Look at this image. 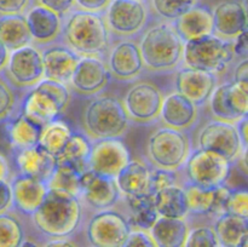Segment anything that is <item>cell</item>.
<instances>
[{
    "label": "cell",
    "instance_id": "cell-24",
    "mask_svg": "<svg viewBox=\"0 0 248 247\" xmlns=\"http://www.w3.org/2000/svg\"><path fill=\"white\" fill-rule=\"evenodd\" d=\"M116 185L121 196H144L150 193L152 166L140 159L131 157L125 167L116 174Z\"/></svg>",
    "mask_w": 248,
    "mask_h": 247
},
{
    "label": "cell",
    "instance_id": "cell-55",
    "mask_svg": "<svg viewBox=\"0 0 248 247\" xmlns=\"http://www.w3.org/2000/svg\"><path fill=\"white\" fill-rule=\"evenodd\" d=\"M45 246H77V241H73L70 237H53V239H46Z\"/></svg>",
    "mask_w": 248,
    "mask_h": 247
},
{
    "label": "cell",
    "instance_id": "cell-28",
    "mask_svg": "<svg viewBox=\"0 0 248 247\" xmlns=\"http://www.w3.org/2000/svg\"><path fill=\"white\" fill-rule=\"evenodd\" d=\"M189 228L186 218L159 216L149 232L156 247H184Z\"/></svg>",
    "mask_w": 248,
    "mask_h": 247
},
{
    "label": "cell",
    "instance_id": "cell-33",
    "mask_svg": "<svg viewBox=\"0 0 248 247\" xmlns=\"http://www.w3.org/2000/svg\"><path fill=\"white\" fill-rule=\"evenodd\" d=\"M72 132V126L63 119L57 118L41 128L38 144L57 157L69 139Z\"/></svg>",
    "mask_w": 248,
    "mask_h": 247
},
{
    "label": "cell",
    "instance_id": "cell-47",
    "mask_svg": "<svg viewBox=\"0 0 248 247\" xmlns=\"http://www.w3.org/2000/svg\"><path fill=\"white\" fill-rule=\"evenodd\" d=\"M34 2L52 10L62 18L75 9V0H34Z\"/></svg>",
    "mask_w": 248,
    "mask_h": 247
},
{
    "label": "cell",
    "instance_id": "cell-9",
    "mask_svg": "<svg viewBox=\"0 0 248 247\" xmlns=\"http://www.w3.org/2000/svg\"><path fill=\"white\" fill-rule=\"evenodd\" d=\"M1 74L17 91L29 90L35 86L44 77L40 46L31 43L10 51L9 60Z\"/></svg>",
    "mask_w": 248,
    "mask_h": 247
},
{
    "label": "cell",
    "instance_id": "cell-54",
    "mask_svg": "<svg viewBox=\"0 0 248 247\" xmlns=\"http://www.w3.org/2000/svg\"><path fill=\"white\" fill-rule=\"evenodd\" d=\"M236 128L237 132H239L240 138H241V142L244 144V147L248 149V118L247 115L244 118L240 119L239 121H236Z\"/></svg>",
    "mask_w": 248,
    "mask_h": 247
},
{
    "label": "cell",
    "instance_id": "cell-52",
    "mask_svg": "<svg viewBox=\"0 0 248 247\" xmlns=\"http://www.w3.org/2000/svg\"><path fill=\"white\" fill-rule=\"evenodd\" d=\"M12 210V190L10 182H0V213Z\"/></svg>",
    "mask_w": 248,
    "mask_h": 247
},
{
    "label": "cell",
    "instance_id": "cell-34",
    "mask_svg": "<svg viewBox=\"0 0 248 247\" xmlns=\"http://www.w3.org/2000/svg\"><path fill=\"white\" fill-rule=\"evenodd\" d=\"M47 186L48 189L67 191L79 198L81 191V173L67 162H57L52 174L47 179Z\"/></svg>",
    "mask_w": 248,
    "mask_h": 247
},
{
    "label": "cell",
    "instance_id": "cell-11",
    "mask_svg": "<svg viewBox=\"0 0 248 247\" xmlns=\"http://www.w3.org/2000/svg\"><path fill=\"white\" fill-rule=\"evenodd\" d=\"M195 148L217 153L232 165H235L244 150H247L242 144L236 124L224 123L216 119L208 121L200 128Z\"/></svg>",
    "mask_w": 248,
    "mask_h": 247
},
{
    "label": "cell",
    "instance_id": "cell-27",
    "mask_svg": "<svg viewBox=\"0 0 248 247\" xmlns=\"http://www.w3.org/2000/svg\"><path fill=\"white\" fill-rule=\"evenodd\" d=\"M213 228L220 247H246L248 241V217L225 212L215 218Z\"/></svg>",
    "mask_w": 248,
    "mask_h": 247
},
{
    "label": "cell",
    "instance_id": "cell-12",
    "mask_svg": "<svg viewBox=\"0 0 248 247\" xmlns=\"http://www.w3.org/2000/svg\"><path fill=\"white\" fill-rule=\"evenodd\" d=\"M164 92L152 81H137L126 91L123 103L131 123L149 125L160 116Z\"/></svg>",
    "mask_w": 248,
    "mask_h": 247
},
{
    "label": "cell",
    "instance_id": "cell-36",
    "mask_svg": "<svg viewBox=\"0 0 248 247\" xmlns=\"http://www.w3.org/2000/svg\"><path fill=\"white\" fill-rule=\"evenodd\" d=\"M27 236L26 228L11 210L0 213V247H21Z\"/></svg>",
    "mask_w": 248,
    "mask_h": 247
},
{
    "label": "cell",
    "instance_id": "cell-4",
    "mask_svg": "<svg viewBox=\"0 0 248 247\" xmlns=\"http://www.w3.org/2000/svg\"><path fill=\"white\" fill-rule=\"evenodd\" d=\"M130 125L123 99L114 94L101 93L92 97L81 114V131L91 140L121 138Z\"/></svg>",
    "mask_w": 248,
    "mask_h": 247
},
{
    "label": "cell",
    "instance_id": "cell-6",
    "mask_svg": "<svg viewBox=\"0 0 248 247\" xmlns=\"http://www.w3.org/2000/svg\"><path fill=\"white\" fill-rule=\"evenodd\" d=\"M232 41L216 34L184 41L182 65L220 74L234 62Z\"/></svg>",
    "mask_w": 248,
    "mask_h": 247
},
{
    "label": "cell",
    "instance_id": "cell-7",
    "mask_svg": "<svg viewBox=\"0 0 248 247\" xmlns=\"http://www.w3.org/2000/svg\"><path fill=\"white\" fill-rule=\"evenodd\" d=\"M147 0H111L103 11L104 22L113 38L140 35L150 21Z\"/></svg>",
    "mask_w": 248,
    "mask_h": 247
},
{
    "label": "cell",
    "instance_id": "cell-41",
    "mask_svg": "<svg viewBox=\"0 0 248 247\" xmlns=\"http://www.w3.org/2000/svg\"><path fill=\"white\" fill-rule=\"evenodd\" d=\"M184 247H220L213 225H199L189 228Z\"/></svg>",
    "mask_w": 248,
    "mask_h": 247
},
{
    "label": "cell",
    "instance_id": "cell-38",
    "mask_svg": "<svg viewBox=\"0 0 248 247\" xmlns=\"http://www.w3.org/2000/svg\"><path fill=\"white\" fill-rule=\"evenodd\" d=\"M150 14L160 21L172 22L196 5L199 0H147Z\"/></svg>",
    "mask_w": 248,
    "mask_h": 247
},
{
    "label": "cell",
    "instance_id": "cell-8",
    "mask_svg": "<svg viewBox=\"0 0 248 247\" xmlns=\"http://www.w3.org/2000/svg\"><path fill=\"white\" fill-rule=\"evenodd\" d=\"M232 164L211 150L194 148L183 165L184 176L189 183L202 188H216L227 183Z\"/></svg>",
    "mask_w": 248,
    "mask_h": 247
},
{
    "label": "cell",
    "instance_id": "cell-13",
    "mask_svg": "<svg viewBox=\"0 0 248 247\" xmlns=\"http://www.w3.org/2000/svg\"><path fill=\"white\" fill-rule=\"evenodd\" d=\"M110 80V72L103 58L84 56L78 61L68 86L75 96L92 98L106 91Z\"/></svg>",
    "mask_w": 248,
    "mask_h": 247
},
{
    "label": "cell",
    "instance_id": "cell-53",
    "mask_svg": "<svg viewBox=\"0 0 248 247\" xmlns=\"http://www.w3.org/2000/svg\"><path fill=\"white\" fill-rule=\"evenodd\" d=\"M14 176V169L9 157L0 152V182H10Z\"/></svg>",
    "mask_w": 248,
    "mask_h": 247
},
{
    "label": "cell",
    "instance_id": "cell-29",
    "mask_svg": "<svg viewBox=\"0 0 248 247\" xmlns=\"http://www.w3.org/2000/svg\"><path fill=\"white\" fill-rule=\"evenodd\" d=\"M4 124L5 133L11 149H23L38 144L43 127L29 120L19 110Z\"/></svg>",
    "mask_w": 248,
    "mask_h": 247
},
{
    "label": "cell",
    "instance_id": "cell-51",
    "mask_svg": "<svg viewBox=\"0 0 248 247\" xmlns=\"http://www.w3.org/2000/svg\"><path fill=\"white\" fill-rule=\"evenodd\" d=\"M232 81L248 86V60L240 58L232 72Z\"/></svg>",
    "mask_w": 248,
    "mask_h": 247
},
{
    "label": "cell",
    "instance_id": "cell-42",
    "mask_svg": "<svg viewBox=\"0 0 248 247\" xmlns=\"http://www.w3.org/2000/svg\"><path fill=\"white\" fill-rule=\"evenodd\" d=\"M227 96L234 113L240 118L246 116L248 114V86H244L232 80L229 81Z\"/></svg>",
    "mask_w": 248,
    "mask_h": 247
},
{
    "label": "cell",
    "instance_id": "cell-48",
    "mask_svg": "<svg viewBox=\"0 0 248 247\" xmlns=\"http://www.w3.org/2000/svg\"><path fill=\"white\" fill-rule=\"evenodd\" d=\"M33 4L34 0H0V15H24Z\"/></svg>",
    "mask_w": 248,
    "mask_h": 247
},
{
    "label": "cell",
    "instance_id": "cell-37",
    "mask_svg": "<svg viewBox=\"0 0 248 247\" xmlns=\"http://www.w3.org/2000/svg\"><path fill=\"white\" fill-rule=\"evenodd\" d=\"M228 86H229V81L218 84L216 89L213 90L207 103L210 106L211 115H212L213 119L224 121V123L235 124L241 118L237 116L232 109V107H230L227 96Z\"/></svg>",
    "mask_w": 248,
    "mask_h": 247
},
{
    "label": "cell",
    "instance_id": "cell-49",
    "mask_svg": "<svg viewBox=\"0 0 248 247\" xmlns=\"http://www.w3.org/2000/svg\"><path fill=\"white\" fill-rule=\"evenodd\" d=\"M232 53L235 58H247L248 55V31H242L241 34L232 40Z\"/></svg>",
    "mask_w": 248,
    "mask_h": 247
},
{
    "label": "cell",
    "instance_id": "cell-43",
    "mask_svg": "<svg viewBox=\"0 0 248 247\" xmlns=\"http://www.w3.org/2000/svg\"><path fill=\"white\" fill-rule=\"evenodd\" d=\"M227 212L248 217V191L247 189H232L227 202Z\"/></svg>",
    "mask_w": 248,
    "mask_h": 247
},
{
    "label": "cell",
    "instance_id": "cell-50",
    "mask_svg": "<svg viewBox=\"0 0 248 247\" xmlns=\"http://www.w3.org/2000/svg\"><path fill=\"white\" fill-rule=\"evenodd\" d=\"M111 0H75V9L91 12H103Z\"/></svg>",
    "mask_w": 248,
    "mask_h": 247
},
{
    "label": "cell",
    "instance_id": "cell-1",
    "mask_svg": "<svg viewBox=\"0 0 248 247\" xmlns=\"http://www.w3.org/2000/svg\"><path fill=\"white\" fill-rule=\"evenodd\" d=\"M29 218L34 229L46 239L72 237L84 222V203L67 191L48 189L43 203Z\"/></svg>",
    "mask_w": 248,
    "mask_h": 247
},
{
    "label": "cell",
    "instance_id": "cell-35",
    "mask_svg": "<svg viewBox=\"0 0 248 247\" xmlns=\"http://www.w3.org/2000/svg\"><path fill=\"white\" fill-rule=\"evenodd\" d=\"M188 203L189 215L210 216L215 201L216 188H202L196 184L186 182L183 184Z\"/></svg>",
    "mask_w": 248,
    "mask_h": 247
},
{
    "label": "cell",
    "instance_id": "cell-46",
    "mask_svg": "<svg viewBox=\"0 0 248 247\" xmlns=\"http://www.w3.org/2000/svg\"><path fill=\"white\" fill-rule=\"evenodd\" d=\"M230 191L232 188L227 185V183L222 184V185L217 186L216 188V194H215V201H213L212 210H211L210 217H218V216L223 215V213L227 212V202L228 198L230 195Z\"/></svg>",
    "mask_w": 248,
    "mask_h": 247
},
{
    "label": "cell",
    "instance_id": "cell-23",
    "mask_svg": "<svg viewBox=\"0 0 248 247\" xmlns=\"http://www.w3.org/2000/svg\"><path fill=\"white\" fill-rule=\"evenodd\" d=\"M199 107L179 92L173 91L164 97L159 119L165 126L177 130H189L198 120Z\"/></svg>",
    "mask_w": 248,
    "mask_h": 247
},
{
    "label": "cell",
    "instance_id": "cell-3",
    "mask_svg": "<svg viewBox=\"0 0 248 247\" xmlns=\"http://www.w3.org/2000/svg\"><path fill=\"white\" fill-rule=\"evenodd\" d=\"M144 69L164 74L182 65L184 41L172 22L160 21L149 24L140 33L138 41Z\"/></svg>",
    "mask_w": 248,
    "mask_h": 247
},
{
    "label": "cell",
    "instance_id": "cell-31",
    "mask_svg": "<svg viewBox=\"0 0 248 247\" xmlns=\"http://www.w3.org/2000/svg\"><path fill=\"white\" fill-rule=\"evenodd\" d=\"M92 140L82 131L73 130L69 139L60 153L56 161L72 165L79 173H84L87 169V157L91 152Z\"/></svg>",
    "mask_w": 248,
    "mask_h": 247
},
{
    "label": "cell",
    "instance_id": "cell-56",
    "mask_svg": "<svg viewBox=\"0 0 248 247\" xmlns=\"http://www.w3.org/2000/svg\"><path fill=\"white\" fill-rule=\"evenodd\" d=\"M10 50L7 48V46L0 40V73H2L5 65H6L7 60H9Z\"/></svg>",
    "mask_w": 248,
    "mask_h": 247
},
{
    "label": "cell",
    "instance_id": "cell-10",
    "mask_svg": "<svg viewBox=\"0 0 248 247\" xmlns=\"http://www.w3.org/2000/svg\"><path fill=\"white\" fill-rule=\"evenodd\" d=\"M86 240L96 247H123L131 232V225L124 213L111 208L97 211L87 222Z\"/></svg>",
    "mask_w": 248,
    "mask_h": 247
},
{
    "label": "cell",
    "instance_id": "cell-26",
    "mask_svg": "<svg viewBox=\"0 0 248 247\" xmlns=\"http://www.w3.org/2000/svg\"><path fill=\"white\" fill-rule=\"evenodd\" d=\"M172 24L183 41L213 34L212 9L200 1L177 17Z\"/></svg>",
    "mask_w": 248,
    "mask_h": 247
},
{
    "label": "cell",
    "instance_id": "cell-30",
    "mask_svg": "<svg viewBox=\"0 0 248 247\" xmlns=\"http://www.w3.org/2000/svg\"><path fill=\"white\" fill-rule=\"evenodd\" d=\"M154 206L159 216L186 218L189 215L183 186L179 184L166 186L154 194Z\"/></svg>",
    "mask_w": 248,
    "mask_h": 247
},
{
    "label": "cell",
    "instance_id": "cell-40",
    "mask_svg": "<svg viewBox=\"0 0 248 247\" xmlns=\"http://www.w3.org/2000/svg\"><path fill=\"white\" fill-rule=\"evenodd\" d=\"M34 89L40 90V91L47 93L51 98L57 102V104L63 111L68 108L70 101H72V91H70L68 84L57 81V80L43 77L34 86Z\"/></svg>",
    "mask_w": 248,
    "mask_h": 247
},
{
    "label": "cell",
    "instance_id": "cell-16",
    "mask_svg": "<svg viewBox=\"0 0 248 247\" xmlns=\"http://www.w3.org/2000/svg\"><path fill=\"white\" fill-rule=\"evenodd\" d=\"M218 82V75L206 70L186 65H181L176 69L174 89L198 107H202L207 103Z\"/></svg>",
    "mask_w": 248,
    "mask_h": 247
},
{
    "label": "cell",
    "instance_id": "cell-22",
    "mask_svg": "<svg viewBox=\"0 0 248 247\" xmlns=\"http://www.w3.org/2000/svg\"><path fill=\"white\" fill-rule=\"evenodd\" d=\"M44 63V77L69 82L80 56L77 55L62 41H56L41 47Z\"/></svg>",
    "mask_w": 248,
    "mask_h": 247
},
{
    "label": "cell",
    "instance_id": "cell-18",
    "mask_svg": "<svg viewBox=\"0 0 248 247\" xmlns=\"http://www.w3.org/2000/svg\"><path fill=\"white\" fill-rule=\"evenodd\" d=\"M213 34L232 41L248 31L247 4L245 0H222L212 7Z\"/></svg>",
    "mask_w": 248,
    "mask_h": 247
},
{
    "label": "cell",
    "instance_id": "cell-21",
    "mask_svg": "<svg viewBox=\"0 0 248 247\" xmlns=\"http://www.w3.org/2000/svg\"><path fill=\"white\" fill-rule=\"evenodd\" d=\"M10 184L12 190V208L28 217L38 210L48 191L47 182L18 173H14Z\"/></svg>",
    "mask_w": 248,
    "mask_h": 247
},
{
    "label": "cell",
    "instance_id": "cell-2",
    "mask_svg": "<svg viewBox=\"0 0 248 247\" xmlns=\"http://www.w3.org/2000/svg\"><path fill=\"white\" fill-rule=\"evenodd\" d=\"M60 41L80 57L107 56L113 36L104 22L103 12L74 9L63 18Z\"/></svg>",
    "mask_w": 248,
    "mask_h": 247
},
{
    "label": "cell",
    "instance_id": "cell-32",
    "mask_svg": "<svg viewBox=\"0 0 248 247\" xmlns=\"http://www.w3.org/2000/svg\"><path fill=\"white\" fill-rule=\"evenodd\" d=\"M0 40L10 51L31 43L24 15H0Z\"/></svg>",
    "mask_w": 248,
    "mask_h": 247
},
{
    "label": "cell",
    "instance_id": "cell-44",
    "mask_svg": "<svg viewBox=\"0 0 248 247\" xmlns=\"http://www.w3.org/2000/svg\"><path fill=\"white\" fill-rule=\"evenodd\" d=\"M178 184L177 172L167 171V170L156 169L152 166V182H150V193L154 195L156 191L166 188V186Z\"/></svg>",
    "mask_w": 248,
    "mask_h": 247
},
{
    "label": "cell",
    "instance_id": "cell-39",
    "mask_svg": "<svg viewBox=\"0 0 248 247\" xmlns=\"http://www.w3.org/2000/svg\"><path fill=\"white\" fill-rule=\"evenodd\" d=\"M19 102L17 90L0 73V124L9 120L18 110Z\"/></svg>",
    "mask_w": 248,
    "mask_h": 247
},
{
    "label": "cell",
    "instance_id": "cell-25",
    "mask_svg": "<svg viewBox=\"0 0 248 247\" xmlns=\"http://www.w3.org/2000/svg\"><path fill=\"white\" fill-rule=\"evenodd\" d=\"M18 110L41 127L60 118L63 113L55 99L34 87L27 90V93L19 102Z\"/></svg>",
    "mask_w": 248,
    "mask_h": 247
},
{
    "label": "cell",
    "instance_id": "cell-17",
    "mask_svg": "<svg viewBox=\"0 0 248 247\" xmlns=\"http://www.w3.org/2000/svg\"><path fill=\"white\" fill-rule=\"evenodd\" d=\"M80 200L92 210L101 211L111 208L121 199V193L116 185L115 178L101 176L91 170L81 174Z\"/></svg>",
    "mask_w": 248,
    "mask_h": 247
},
{
    "label": "cell",
    "instance_id": "cell-19",
    "mask_svg": "<svg viewBox=\"0 0 248 247\" xmlns=\"http://www.w3.org/2000/svg\"><path fill=\"white\" fill-rule=\"evenodd\" d=\"M27 26L31 34V43L43 46L60 41L62 33L63 18L52 10L34 2L26 12Z\"/></svg>",
    "mask_w": 248,
    "mask_h": 247
},
{
    "label": "cell",
    "instance_id": "cell-15",
    "mask_svg": "<svg viewBox=\"0 0 248 247\" xmlns=\"http://www.w3.org/2000/svg\"><path fill=\"white\" fill-rule=\"evenodd\" d=\"M106 63L111 77L120 81L138 79L145 70L138 41L132 38H123L111 43Z\"/></svg>",
    "mask_w": 248,
    "mask_h": 247
},
{
    "label": "cell",
    "instance_id": "cell-20",
    "mask_svg": "<svg viewBox=\"0 0 248 247\" xmlns=\"http://www.w3.org/2000/svg\"><path fill=\"white\" fill-rule=\"evenodd\" d=\"M14 173L34 177L47 182L57 161L52 154L39 144L23 149H11Z\"/></svg>",
    "mask_w": 248,
    "mask_h": 247
},
{
    "label": "cell",
    "instance_id": "cell-45",
    "mask_svg": "<svg viewBox=\"0 0 248 247\" xmlns=\"http://www.w3.org/2000/svg\"><path fill=\"white\" fill-rule=\"evenodd\" d=\"M123 247H156L149 230L131 228Z\"/></svg>",
    "mask_w": 248,
    "mask_h": 247
},
{
    "label": "cell",
    "instance_id": "cell-5",
    "mask_svg": "<svg viewBox=\"0 0 248 247\" xmlns=\"http://www.w3.org/2000/svg\"><path fill=\"white\" fill-rule=\"evenodd\" d=\"M191 150L193 145L186 131L164 125L149 136L145 152L150 166L178 172Z\"/></svg>",
    "mask_w": 248,
    "mask_h": 247
},
{
    "label": "cell",
    "instance_id": "cell-14",
    "mask_svg": "<svg viewBox=\"0 0 248 247\" xmlns=\"http://www.w3.org/2000/svg\"><path fill=\"white\" fill-rule=\"evenodd\" d=\"M130 159V150L121 138H102L92 140L87 169L101 176L115 178Z\"/></svg>",
    "mask_w": 248,
    "mask_h": 247
}]
</instances>
